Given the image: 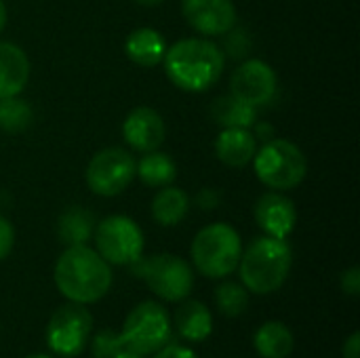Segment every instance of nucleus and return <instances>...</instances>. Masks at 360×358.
<instances>
[{
	"label": "nucleus",
	"instance_id": "1",
	"mask_svg": "<svg viewBox=\"0 0 360 358\" xmlns=\"http://www.w3.org/2000/svg\"><path fill=\"white\" fill-rule=\"evenodd\" d=\"M55 287L74 304H97L112 287V266L91 247H65L53 270Z\"/></svg>",
	"mask_w": 360,
	"mask_h": 358
},
{
	"label": "nucleus",
	"instance_id": "2",
	"mask_svg": "<svg viewBox=\"0 0 360 358\" xmlns=\"http://www.w3.org/2000/svg\"><path fill=\"white\" fill-rule=\"evenodd\" d=\"M162 63L167 78L179 91L205 93L219 82L226 57L209 38H184L167 49Z\"/></svg>",
	"mask_w": 360,
	"mask_h": 358
},
{
	"label": "nucleus",
	"instance_id": "3",
	"mask_svg": "<svg viewBox=\"0 0 360 358\" xmlns=\"http://www.w3.org/2000/svg\"><path fill=\"white\" fill-rule=\"evenodd\" d=\"M291 266L293 251L287 238H272L264 234L243 251L236 270L249 293L270 295L287 283Z\"/></svg>",
	"mask_w": 360,
	"mask_h": 358
},
{
	"label": "nucleus",
	"instance_id": "4",
	"mask_svg": "<svg viewBox=\"0 0 360 358\" xmlns=\"http://www.w3.org/2000/svg\"><path fill=\"white\" fill-rule=\"evenodd\" d=\"M194 268L207 279L230 276L240 262L243 243L230 224H209L192 241L190 247Z\"/></svg>",
	"mask_w": 360,
	"mask_h": 358
},
{
	"label": "nucleus",
	"instance_id": "5",
	"mask_svg": "<svg viewBox=\"0 0 360 358\" xmlns=\"http://www.w3.org/2000/svg\"><path fill=\"white\" fill-rule=\"evenodd\" d=\"M257 179L276 192L297 188L308 175V158L302 148L289 139L272 137L253 156Z\"/></svg>",
	"mask_w": 360,
	"mask_h": 358
},
{
	"label": "nucleus",
	"instance_id": "6",
	"mask_svg": "<svg viewBox=\"0 0 360 358\" xmlns=\"http://www.w3.org/2000/svg\"><path fill=\"white\" fill-rule=\"evenodd\" d=\"M131 270L141 279L148 289L162 302L175 304L190 298L194 289V270L192 266L173 253H158L150 257H139L131 264Z\"/></svg>",
	"mask_w": 360,
	"mask_h": 358
},
{
	"label": "nucleus",
	"instance_id": "7",
	"mask_svg": "<svg viewBox=\"0 0 360 358\" xmlns=\"http://www.w3.org/2000/svg\"><path fill=\"white\" fill-rule=\"evenodd\" d=\"M118 335L124 348L135 350L143 357L154 354L156 350H160L165 344L171 342L173 335L171 314L162 304L154 300L139 302L127 314Z\"/></svg>",
	"mask_w": 360,
	"mask_h": 358
},
{
	"label": "nucleus",
	"instance_id": "8",
	"mask_svg": "<svg viewBox=\"0 0 360 358\" xmlns=\"http://www.w3.org/2000/svg\"><path fill=\"white\" fill-rule=\"evenodd\" d=\"M137 175V160L124 148L112 146L99 150L86 165L84 181L97 196L112 198L122 194Z\"/></svg>",
	"mask_w": 360,
	"mask_h": 358
},
{
	"label": "nucleus",
	"instance_id": "9",
	"mask_svg": "<svg viewBox=\"0 0 360 358\" xmlns=\"http://www.w3.org/2000/svg\"><path fill=\"white\" fill-rule=\"evenodd\" d=\"M95 251L110 266H131L143 253V232L127 215H110L101 219L93 232Z\"/></svg>",
	"mask_w": 360,
	"mask_h": 358
},
{
	"label": "nucleus",
	"instance_id": "10",
	"mask_svg": "<svg viewBox=\"0 0 360 358\" xmlns=\"http://www.w3.org/2000/svg\"><path fill=\"white\" fill-rule=\"evenodd\" d=\"M93 317L82 304L68 302L59 306L46 325V346L57 357H78L91 340Z\"/></svg>",
	"mask_w": 360,
	"mask_h": 358
},
{
	"label": "nucleus",
	"instance_id": "11",
	"mask_svg": "<svg viewBox=\"0 0 360 358\" xmlns=\"http://www.w3.org/2000/svg\"><path fill=\"white\" fill-rule=\"evenodd\" d=\"M230 89H232L230 91L232 95H236L245 103L259 110L276 99L278 78L270 63H266L262 59H245L234 70Z\"/></svg>",
	"mask_w": 360,
	"mask_h": 358
},
{
	"label": "nucleus",
	"instance_id": "12",
	"mask_svg": "<svg viewBox=\"0 0 360 358\" xmlns=\"http://www.w3.org/2000/svg\"><path fill=\"white\" fill-rule=\"evenodd\" d=\"M181 13L186 23L202 36H221L238 19L232 0H181Z\"/></svg>",
	"mask_w": 360,
	"mask_h": 358
},
{
	"label": "nucleus",
	"instance_id": "13",
	"mask_svg": "<svg viewBox=\"0 0 360 358\" xmlns=\"http://www.w3.org/2000/svg\"><path fill=\"white\" fill-rule=\"evenodd\" d=\"M253 217L266 236L287 238L297 224V209L289 196L272 190V192H266L257 198L255 209H253Z\"/></svg>",
	"mask_w": 360,
	"mask_h": 358
},
{
	"label": "nucleus",
	"instance_id": "14",
	"mask_svg": "<svg viewBox=\"0 0 360 358\" xmlns=\"http://www.w3.org/2000/svg\"><path fill=\"white\" fill-rule=\"evenodd\" d=\"M122 137L127 146L135 152H152L158 150L167 137V127L162 116L148 106H139L129 112L122 122Z\"/></svg>",
	"mask_w": 360,
	"mask_h": 358
},
{
	"label": "nucleus",
	"instance_id": "15",
	"mask_svg": "<svg viewBox=\"0 0 360 358\" xmlns=\"http://www.w3.org/2000/svg\"><path fill=\"white\" fill-rule=\"evenodd\" d=\"M30 80V59L15 42L0 40V99L19 95Z\"/></svg>",
	"mask_w": 360,
	"mask_h": 358
},
{
	"label": "nucleus",
	"instance_id": "16",
	"mask_svg": "<svg viewBox=\"0 0 360 358\" xmlns=\"http://www.w3.org/2000/svg\"><path fill=\"white\" fill-rule=\"evenodd\" d=\"M257 152V139L251 129H221L215 141V154L219 162L232 169L247 167L253 162Z\"/></svg>",
	"mask_w": 360,
	"mask_h": 358
},
{
	"label": "nucleus",
	"instance_id": "17",
	"mask_svg": "<svg viewBox=\"0 0 360 358\" xmlns=\"http://www.w3.org/2000/svg\"><path fill=\"white\" fill-rule=\"evenodd\" d=\"M171 323L175 325L177 333L192 344L205 342L213 331V317L209 308L202 302L190 300V298L179 302V308L175 310V317L171 319Z\"/></svg>",
	"mask_w": 360,
	"mask_h": 358
},
{
	"label": "nucleus",
	"instance_id": "18",
	"mask_svg": "<svg viewBox=\"0 0 360 358\" xmlns=\"http://www.w3.org/2000/svg\"><path fill=\"white\" fill-rule=\"evenodd\" d=\"M127 57L139 68H154L162 61L167 53L165 38L154 27H137L127 36L124 42Z\"/></svg>",
	"mask_w": 360,
	"mask_h": 358
},
{
	"label": "nucleus",
	"instance_id": "19",
	"mask_svg": "<svg viewBox=\"0 0 360 358\" xmlns=\"http://www.w3.org/2000/svg\"><path fill=\"white\" fill-rule=\"evenodd\" d=\"M209 116L221 129H251L257 122V110L232 93L215 97Z\"/></svg>",
	"mask_w": 360,
	"mask_h": 358
},
{
	"label": "nucleus",
	"instance_id": "20",
	"mask_svg": "<svg viewBox=\"0 0 360 358\" xmlns=\"http://www.w3.org/2000/svg\"><path fill=\"white\" fill-rule=\"evenodd\" d=\"M253 348L264 358H287L293 354L295 338H293V331L285 323L268 321L255 331Z\"/></svg>",
	"mask_w": 360,
	"mask_h": 358
},
{
	"label": "nucleus",
	"instance_id": "21",
	"mask_svg": "<svg viewBox=\"0 0 360 358\" xmlns=\"http://www.w3.org/2000/svg\"><path fill=\"white\" fill-rule=\"evenodd\" d=\"M188 211H190V196L181 188H175L173 184L160 188L152 198V219L158 226L165 228L177 226L186 219Z\"/></svg>",
	"mask_w": 360,
	"mask_h": 358
},
{
	"label": "nucleus",
	"instance_id": "22",
	"mask_svg": "<svg viewBox=\"0 0 360 358\" xmlns=\"http://www.w3.org/2000/svg\"><path fill=\"white\" fill-rule=\"evenodd\" d=\"M95 232V217L82 207H68L57 219V236L65 247L86 245Z\"/></svg>",
	"mask_w": 360,
	"mask_h": 358
},
{
	"label": "nucleus",
	"instance_id": "23",
	"mask_svg": "<svg viewBox=\"0 0 360 358\" xmlns=\"http://www.w3.org/2000/svg\"><path fill=\"white\" fill-rule=\"evenodd\" d=\"M146 186L150 188H165L171 186L177 177V165L175 160L158 150L146 152L141 160L137 162V175Z\"/></svg>",
	"mask_w": 360,
	"mask_h": 358
},
{
	"label": "nucleus",
	"instance_id": "24",
	"mask_svg": "<svg viewBox=\"0 0 360 358\" xmlns=\"http://www.w3.org/2000/svg\"><path fill=\"white\" fill-rule=\"evenodd\" d=\"M34 122V110L25 99H19V95L0 99V131L4 133H23Z\"/></svg>",
	"mask_w": 360,
	"mask_h": 358
},
{
	"label": "nucleus",
	"instance_id": "25",
	"mask_svg": "<svg viewBox=\"0 0 360 358\" xmlns=\"http://www.w3.org/2000/svg\"><path fill=\"white\" fill-rule=\"evenodd\" d=\"M215 304L217 310L228 319H238L249 308V291L243 283L224 281L215 289Z\"/></svg>",
	"mask_w": 360,
	"mask_h": 358
},
{
	"label": "nucleus",
	"instance_id": "26",
	"mask_svg": "<svg viewBox=\"0 0 360 358\" xmlns=\"http://www.w3.org/2000/svg\"><path fill=\"white\" fill-rule=\"evenodd\" d=\"M224 57L245 61L249 53L253 51V38L247 27H230L226 34H221V44H219Z\"/></svg>",
	"mask_w": 360,
	"mask_h": 358
},
{
	"label": "nucleus",
	"instance_id": "27",
	"mask_svg": "<svg viewBox=\"0 0 360 358\" xmlns=\"http://www.w3.org/2000/svg\"><path fill=\"white\" fill-rule=\"evenodd\" d=\"M91 342V354L95 358H114L124 346L118 333H114L112 329H101L93 335Z\"/></svg>",
	"mask_w": 360,
	"mask_h": 358
},
{
	"label": "nucleus",
	"instance_id": "28",
	"mask_svg": "<svg viewBox=\"0 0 360 358\" xmlns=\"http://www.w3.org/2000/svg\"><path fill=\"white\" fill-rule=\"evenodd\" d=\"M13 247H15V228L4 215H0V262L11 255Z\"/></svg>",
	"mask_w": 360,
	"mask_h": 358
},
{
	"label": "nucleus",
	"instance_id": "29",
	"mask_svg": "<svg viewBox=\"0 0 360 358\" xmlns=\"http://www.w3.org/2000/svg\"><path fill=\"white\" fill-rule=\"evenodd\" d=\"M340 289L348 295V298H359L360 295V268L352 266L348 268L342 279H340Z\"/></svg>",
	"mask_w": 360,
	"mask_h": 358
},
{
	"label": "nucleus",
	"instance_id": "30",
	"mask_svg": "<svg viewBox=\"0 0 360 358\" xmlns=\"http://www.w3.org/2000/svg\"><path fill=\"white\" fill-rule=\"evenodd\" d=\"M154 358H198V354H196L192 348H188V346L169 342V344H165L160 350L154 352Z\"/></svg>",
	"mask_w": 360,
	"mask_h": 358
},
{
	"label": "nucleus",
	"instance_id": "31",
	"mask_svg": "<svg viewBox=\"0 0 360 358\" xmlns=\"http://www.w3.org/2000/svg\"><path fill=\"white\" fill-rule=\"evenodd\" d=\"M219 200H221V196H219V192H217L215 188H202V190L196 194V205H198V209H202V211H213V209H217Z\"/></svg>",
	"mask_w": 360,
	"mask_h": 358
},
{
	"label": "nucleus",
	"instance_id": "32",
	"mask_svg": "<svg viewBox=\"0 0 360 358\" xmlns=\"http://www.w3.org/2000/svg\"><path fill=\"white\" fill-rule=\"evenodd\" d=\"M342 358H360V333L354 331L342 348Z\"/></svg>",
	"mask_w": 360,
	"mask_h": 358
},
{
	"label": "nucleus",
	"instance_id": "33",
	"mask_svg": "<svg viewBox=\"0 0 360 358\" xmlns=\"http://www.w3.org/2000/svg\"><path fill=\"white\" fill-rule=\"evenodd\" d=\"M6 21H8V11H6V2L0 0V32L6 27Z\"/></svg>",
	"mask_w": 360,
	"mask_h": 358
},
{
	"label": "nucleus",
	"instance_id": "34",
	"mask_svg": "<svg viewBox=\"0 0 360 358\" xmlns=\"http://www.w3.org/2000/svg\"><path fill=\"white\" fill-rule=\"evenodd\" d=\"M114 358H143V354H139L135 350H129V348H122Z\"/></svg>",
	"mask_w": 360,
	"mask_h": 358
},
{
	"label": "nucleus",
	"instance_id": "35",
	"mask_svg": "<svg viewBox=\"0 0 360 358\" xmlns=\"http://www.w3.org/2000/svg\"><path fill=\"white\" fill-rule=\"evenodd\" d=\"M137 4H141V6H158V4H162L165 0H135Z\"/></svg>",
	"mask_w": 360,
	"mask_h": 358
},
{
	"label": "nucleus",
	"instance_id": "36",
	"mask_svg": "<svg viewBox=\"0 0 360 358\" xmlns=\"http://www.w3.org/2000/svg\"><path fill=\"white\" fill-rule=\"evenodd\" d=\"M25 358H53V357H49V354H30V357H25Z\"/></svg>",
	"mask_w": 360,
	"mask_h": 358
}]
</instances>
